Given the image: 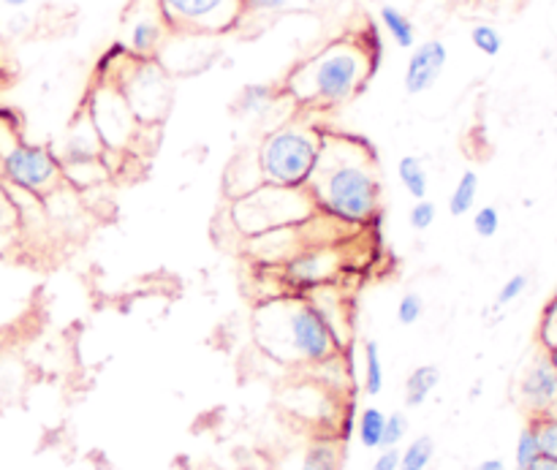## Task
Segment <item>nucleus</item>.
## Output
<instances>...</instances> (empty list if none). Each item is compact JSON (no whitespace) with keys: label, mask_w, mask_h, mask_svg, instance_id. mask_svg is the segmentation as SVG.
Here are the masks:
<instances>
[{"label":"nucleus","mask_w":557,"mask_h":470,"mask_svg":"<svg viewBox=\"0 0 557 470\" xmlns=\"http://www.w3.org/2000/svg\"><path fill=\"white\" fill-rule=\"evenodd\" d=\"M528 470H557V457H547V455H542L539 457L536 462H533L531 468Z\"/></svg>","instance_id":"nucleus-34"},{"label":"nucleus","mask_w":557,"mask_h":470,"mask_svg":"<svg viewBox=\"0 0 557 470\" xmlns=\"http://www.w3.org/2000/svg\"><path fill=\"white\" fill-rule=\"evenodd\" d=\"M315 212V201L310 190H292V188H275V185H264L256 194L243 196L234 205V215L237 223L253 218L245 232L248 234H264L272 228H286L292 223H302Z\"/></svg>","instance_id":"nucleus-6"},{"label":"nucleus","mask_w":557,"mask_h":470,"mask_svg":"<svg viewBox=\"0 0 557 470\" xmlns=\"http://www.w3.org/2000/svg\"><path fill=\"white\" fill-rule=\"evenodd\" d=\"M520 403L531 417H544V413L557 411V370L544 351L533 359L520 379Z\"/></svg>","instance_id":"nucleus-11"},{"label":"nucleus","mask_w":557,"mask_h":470,"mask_svg":"<svg viewBox=\"0 0 557 470\" xmlns=\"http://www.w3.org/2000/svg\"><path fill=\"white\" fill-rule=\"evenodd\" d=\"M3 3L9 5V9H22V5L33 3V0H3Z\"/></svg>","instance_id":"nucleus-36"},{"label":"nucleus","mask_w":557,"mask_h":470,"mask_svg":"<svg viewBox=\"0 0 557 470\" xmlns=\"http://www.w3.org/2000/svg\"><path fill=\"white\" fill-rule=\"evenodd\" d=\"M321 139L315 131L286 125L264 136L259 147V172L267 185L308 190L321 161Z\"/></svg>","instance_id":"nucleus-4"},{"label":"nucleus","mask_w":557,"mask_h":470,"mask_svg":"<svg viewBox=\"0 0 557 470\" xmlns=\"http://www.w3.org/2000/svg\"><path fill=\"white\" fill-rule=\"evenodd\" d=\"M533 430H536L539 449L542 455L557 457V413H544V417H531Z\"/></svg>","instance_id":"nucleus-23"},{"label":"nucleus","mask_w":557,"mask_h":470,"mask_svg":"<svg viewBox=\"0 0 557 470\" xmlns=\"http://www.w3.org/2000/svg\"><path fill=\"white\" fill-rule=\"evenodd\" d=\"M0 183L27 196H49L63 183V161L49 147L14 141L0 156Z\"/></svg>","instance_id":"nucleus-7"},{"label":"nucleus","mask_w":557,"mask_h":470,"mask_svg":"<svg viewBox=\"0 0 557 470\" xmlns=\"http://www.w3.org/2000/svg\"><path fill=\"white\" fill-rule=\"evenodd\" d=\"M166 16L158 0H131L123 11V49L134 58H156L169 38Z\"/></svg>","instance_id":"nucleus-10"},{"label":"nucleus","mask_w":557,"mask_h":470,"mask_svg":"<svg viewBox=\"0 0 557 470\" xmlns=\"http://www.w3.org/2000/svg\"><path fill=\"white\" fill-rule=\"evenodd\" d=\"M471 470H509V468H506L504 460H484L479 462V466H473Z\"/></svg>","instance_id":"nucleus-35"},{"label":"nucleus","mask_w":557,"mask_h":470,"mask_svg":"<svg viewBox=\"0 0 557 470\" xmlns=\"http://www.w3.org/2000/svg\"><path fill=\"white\" fill-rule=\"evenodd\" d=\"M330 259L326 250H315V253H297L288 261V275L299 283H321L330 270H324V261Z\"/></svg>","instance_id":"nucleus-16"},{"label":"nucleus","mask_w":557,"mask_h":470,"mask_svg":"<svg viewBox=\"0 0 557 470\" xmlns=\"http://www.w3.org/2000/svg\"><path fill=\"white\" fill-rule=\"evenodd\" d=\"M16 205L14 199H11V190L9 185L0 183V234H5L9 228L16 226Z\"/></svg>","instance_id":"nucleus-32"},{"label":"nucleus","mask_w":557,"mask_h":470,"mask_svg":"<svg viewBox=\"0 0 557 470\" xmlns=\"http://www.w3.org/2000/svg\"><path fill=\"white\" fill-rule=\"evenodd\" d=\"M308 190L315 210L337 218L341 223L362 226L379 215L381 183L364 145H351L346 139L337 145L324 141L319 169Z\"/></svg>","instance_id":"nucleus-1"},{"label":"nucleus","mask_w":557,"mask_h":470,"mask_svg":"<svg viewBox=\"0 0 557 470\" xmlns=\"http://www.w3.org/2000/svg\"><path fill=\"white\" fill-rule=\"evenodd\" d=\"M87 120L96 128L98 139L109 150H125L131 136L139 131V120L131 112L128 101L123 98L120 87L114 85L112 76H103L90 92V103H87Z\"/></svg>","instance_id":"nucleus-9"},{"label":"nucleus","mask_w":557,"mask_h":470,"mask_svg":"<svg viewBox=\"0 0 557 470\" xmlns=\"http://www.w3.org/2000/svg\"><path fill=\"white\" fill-rule=\"evenodd\" d=\"M525 292H528V275L517 272V275L506 277V283L500 286V292H498V308H506V305H511L515 299H520Z\"/></svg>","instance_id":"nucleus-31"},{"label":"nucleus","mask_w":557,"mask_h":470,"mask_svg":"<svg viewBox=\"0 0 557 470\" xmlns=\"http://www.w3.org/2000/svg\"><path fill=\"white\" fill-rule=\"evenodd\" d=\"M408 435V419L403 413H392L386 417L384 424V438H381V449H395L400 446V441Z\"/></svg>","instance_id":"nucleus-30"},{"label":"nucleus","mask_w":557,"mask_h":470,"mask_svg":"<svg viewBox=\"0 0 557 470\" xmlns=\"http://www.w3.org/2000/svg\"><path fill=\"white\" fill-rule=\"evenodd\" d=\"M555 294H557V286H555Z\"/></svg>","instance_id":"nucleus-38"},{"label":"nucleus","mask_w":557,"mask_h":470,"mask_svg":"<svg viewBox=\"0 0 557 470\" xmlns=\"http://www.w3.org/2000/svg\"><path fill=\"white\" fill-rule=\"evenodd\" d=\"M498 228H500L498 207H493V205L479 207L476 215H473V232H476L482 239H490L498 234Z\"/></svg>","instance_id":"nucleus-26"},{"label":"nucleus","mask_w":557,"mask_h":470,"mask_svg":"<svg viewBox=\"0 0 557 470\" xmlns=\"http://www.w3.org/2000/svg\"><path fill=\"white\" fill-rule=\"evenodd\" d=\"M253 326L259 346L283 364H326L343 348V337L313 299L264 305Z\"/></svg>","instance_id":"nucleus-3"},{"label":"nucleus","mask_w":557,"mask_h":470,"mask_svg":"<svg viewBox=\"0 0 557 470\" xmlns=\"http://www.w3.org/2000/svg\"><path fill=\"white\" fill-rule=\"evenodd\" d=\"M476 199H479V174L473 172V169H468V172L460 174V180H457L455 190H451L449 212L455 218H462V215H466V212L473 210Z\"/></svg>","instance_id":"nucleus-17"},{"label":"nucleus","mask_w":557,"mask_h":470,"mask_svg":"<svg viewBox=\"0 0 557 470\" xmlns=\"http://www.w3.org/2000/svg\"><path fill=\"white\" fill-rule=\"evenodd\" d=\"M375 69L368 38H335L299 63L286 79V92L302 107L335 109L351 101Z\"/></svg>","instance_id":"nucleus-2"},{"label":"nucleus","mask_w":557,"mask_h":470,"mask_svg":"<svg viewBox=\"0 0 557 470\" xmlns=\"http://www.w3.org/2000/svg\"><path fill=\"white\" fill-rule=\"evenodd\" d=\"M549 354V359H553V364H555V370H557V348L555 351H547Z\"/></svg>","instance_id":"nucleus-37"},{"label":"nucleus","mask_w":557,"mask_h":470,"mask_svg":"<svg viewBox=\"0 0 557 470\" xmlns=\"http://www.w3.org/2000/svg\"><path fill=\"white\" fill-rule=\"evenodd\" d=\"M435 455V441L430 435H419L400 452V470H428Z\"/></svg>","instance_id":"nucleus-20"},{"label":"nucleus","mask_w":557,"mask_h":470,"mask_svg":"<svg viewBox=\"0 0 557 470\" xmlns=\"http://www.w3.org/2000/svg\"><path fill=\"white\" fill-rule=\"evenodd\" d=\"M446 63H449V49L441 38H428V41L417 44L408 54L406 74H403V87L408 96H422V92L433 90Z\"/></svg>","instance_id":"nucleus-12"},{"label":"nucleus","mask_w":557,"mask_h":470,"mask_svg":"<svg viewBox=\"0 0 557 470\" xmlns=\"http://www.w3.org/2000/svg\"><path fill=\"white\" fill-rule=\"evenodd\" d=\"M435 215H438V207L430 199H419L417 205L411 207V212H408V223H411L413 232H428L435 223Z\"/></svg>","instance_id":"nucleus-27"},{"label":"nucleus","mask_w":557,"mask_h":470,"mask_svg":"<svg viewBox=\"0 0 557 470\" xmlns=\"http://www.w3.org/2000/svg\"><path fill=\"white\" fill-rule=\"evenodd\" d=\"M539 343L544 351H555L557 348V294L547 302L542 313V324H539Z\"/></svg>","instance_id":"nucleus-25"},{"label":"nucleus","mask_w":557,"mask_h":470,"mask_svg":"<svg viewBox=\"0 0 557 470\" xmlns=\"http://www.w3.org/2000/svg\"><path fill=\"white\" fill-rule=\"evenodd\" d=\"M386 417L379 408H364L357 419V438L364 449H381V438H384Z\"/></svg>","instance_id":"nucleus-18"},{"label":"nucleus","mask_w":557,"mask_h":470,"mask_svg":"<svg viewBox=\"0 0 557 470\" xmlns=\"http://www.w3.org/2000/svg\"><path fill=\"white\" fill-rule=\"evenodd\" d=\"M384 389V364H381L379 343H364V395L375 397Z\"/></svg>","instance_id":"nucleus-21"},{"label":"nucleus","mask_w":557,"mask_h":470,"mask_svg":"<svg viewBox=\"0 0 557 470\" xmlns=\"http://www.w3.org/2000/svg\"><path fill=\"white\" fill-rule=\"evenodd\" d=\"M379 20H381V27H384V33L392 38V44H395V47H400V49L417 47V25H413V20L406 14V11L397 9V5L386 3V5H381Z\"/></svg>","instance_id":"nucleus-13"},{"label":"nucleus","mask_w":557,"mask_h":470,"mask_svg":"<svg viewBox=\"0 0 557 470\" xmlns=\"http://www.w3.org/2000/svg\"><path fill=\"white\" fill-rule=\"evenodd\" d=\"M471 44L484 54V58H498L500 49H504V36L495 25L487 22H479L471 27Z\"/></svg>","instance_id":"nucleus-22"},{"label":"nucleus","mask_w":557,"mask_h":470,"mask_svg":"<svg viewBox=\"0 0 557 470\" xmlns=\"http://www.w3.org/2000/svg\"><path fill=\"white\" fill-rule=\"evenodd\" d=\"M397 177H400L403 188L408 190V196L413 199H428V190H430V177H428V169L424 163L419 161L417 156H403L400 163H397Z\"/></svg>","instance_id":"nucleus-15"},{"label":"nucleus","mask_w":557,"mask_h":470,"mask_svg":"<svg viewBox=\"0 0 557 470\" xmlns=\"http://www.w3.org/2000/svg\"><path fill=\"white\" fill-rule=\"evenodd\" d=\"M294 0H243V16H275L292 9Z\"/></svg>","instance_id":"nucleus-29"},{"label":"nucleus","mask_w":557,"mask_h":470,"mask_svg":"<svg viewBox=\"0 0 557 470\" xmlns=\"http://www.w3.org/2000/svg\"><path fill=\"white\" fill-rule=\"evenodd\" d=\"M373 470H400V449H384L375 457Z\"/></svg>","instance_id":"nucleus-33"},{"label":"nucleus","mask_w":557,"mask_h":470,"mask_svg":"<svg viewBox=\"0 0 557 470\" xmlns=\"http://www.w3.org/2000/svg\"><path fill=\"white\" fill-rule=\"evenodd\" d=\"M341 468V446L335 441H315L302 457L299 470H337Z\"/></svg>","instance_id":"nucleus-19"},{"label":"nucleus","mask_w":557,"mask_h":470,"mask_svg":"<svg viewBox=\"0 0 557 470\" xmlns=\"http://www.w3.org/2000/svg\"><path fill=\"white\" fill-rule=\"evenodd\" d=\"M555 413H557V411H555Z\"/></svg>","instance_id":"nucleus-39"},{"label":"nucleus","mask_w":557,"mask_h":470,"mask_svg":"<svg viewBox=\"0 0 557 470\" xmlns=\"http://www.w3.org/2000/svg\"><path fill=\"white\" fill-rule=\"evenodd\" d=\"M109 76L120 87L139 123H161L172 107V82L169 71L156 58H134L123 49L117 71Z\"/></svg>","instance_id":"nucleus-5"},{"label":"nucleus","mask_w":557,"mask_h":470,"mask_svg":"<svg viewBox=\"0 0 557 470\" xmlns=\"http://www.w3.org/2000/svg\"><path fill=\"white\" fill-rule=\"evenodd\" d=\"M172 33L218 36L243 20V0H158Z\"/></svg>","instance_id":"nucleus-8"},{"label":"nucleus","mask_w":557,"mask_h":470,"mask_svg":"<svg viewBox=\"0 0 557 470\" xmlns=\"http://www.w3.org/2000/svg\"><path fill=\"white\" fill-rule=\"evenodd\" d=\"M438 384L441 370L435 368V364H419V368H413L406 379V406L419 408L430 395H433Z\"/></svg>","instance_id":"nucleus-14"},{"label":"nucleus","mask_w":557,"mask_h":470,"mask_svg":"<svg viewBox=\"0 0 557 470\" xmlns=\"http://www.w3.org/2000/svg\"><path fill=\"white\" fill-rule=\"evenodd\" d=\"M539 457H542V449H539L536 430H533V424H528V428L520 433V438H517L515 466L517 470H528L539 460Z\"/></svg>","instance_id":"nucleus-24"},{"label":"nucleus","mask_w":557,"mask_h":470,"mask_svg":"<svg viewBox=\"0 0 557 470\" xmlns=\"http://www.w3.org/2000/svg\"><path fill=\"white\" fill-rule=\"evenodd\" d=\"M422 313H424L422 297L413 292L403 294V299L397 302V321H400L403 326H413L419 319H422Z\"/></svg>","instance_id":"nucleus-28"}]
</instances>
